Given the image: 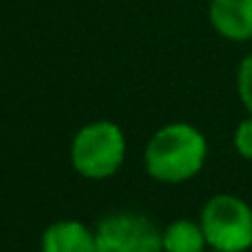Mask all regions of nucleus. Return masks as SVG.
I'll list each match as a JSON object with an SVG mask.
<instances>
[{
	"mask_svg": "<svg viewBox=\"0 0 252 252\" xmlns=\"http://www.w3.org/2000/svg\"><path fill=\"white\" fill-rule=\"evenodd\" d=\"M208 161V139L188 121L166 124L146 141L144 168L149 178L166 186L193 181Z\"/></svg>",
	"mask_w": 252,
	"mask_h": 252,
	"instance_id": "nucleus-1",
	"label": "nucleus"
},
{
	"mask_svg": "<svg viewBox=\"0 0 252 252\" xmlns=\"http://www.w3.org/2000/svg\"><path fill=\"white\" fill-rule=\"evenodd\" d=\"M126 134L119 124L96 119L84 124L69 144V163L87 181H106L116 176L126 161Z\"/></svg>",
	"mask_w": 252,
	"mask_h": 252,
	"instance_id": "nucleus-2",
	"label": "nucleus"
},
{
	"mask_svg": "<svg viewBox=\"0 0 252 252\" xmlns=\"http://www.w3.org/2000/svg\"><path fill=\"white\" fill-rule=\"evenodd\" d=\"M208 247L218 252H247L252 247V205L235 193H215L198 218Z\"/></svg>",
	"mask_w": 252,
	"mask_h": 252,
	"instance_id": "nucleus-3",
	"label": "nucleus"
},
{
	"mask_svg": "<svg viewBox=\"0 0 252 252\" xmlns=\"http://www.w3.org/2000/svg\"><path fill=\"white\" fill-rule=\"evenodd\" d=\"M96 252H163L161 227L139 210L104 215L96 227Z\"/></svg>",
	"mask_w": 252,
	"mask_h": 252,
	"instance_id": "nucleus-4",
	"label": "nucleus"
},
{
	"mask_svg": "<svg viewBox=\"0 0 252 252\" xmlns=\"http://www.w3.org/2000/svg\"><path fill=\"white\" fill-rule=\"evenodd\" d=\"M208 20L222 40L250 42L252 40V0H210Z\"/></svg>",
	"mask_w": 252,
	"mask_h": 252,
	"instance_id": "nucleus-5",
	"label": "nucleus"
},
{
	"mask_svg": "<svg viewBox=\"0 0 252 252\" xmlns=\"http://www.w3.org/2000/svg\"><path fill=\"white\" fill-rule=\"evenodd\" d=\"M40 247L42 252H96V235L82 220H57L45 227Z\"/></svg>",
	"mask_w": 252,
	"mask_h": 252,
	"instance_id": "nucleus-6",
	"label": "nucleus"
},
{
	"mask_svg": "<svg viewBox=\"0 0 252 252\" xmlns=\"http://www.w3.org/2000/svg\"><path fill=\"white\" fill-rule=\"evenodd\" d=\"M163 252H208V240L198 220L178 218L161 230Z\"/></svg>",
	"mask_w": 252,
	"mask_h": 252,
	"instance_id": "nucleus-7",
	"label": "nucleus"
},
{
	"mask_svg": "<svg viewBox=\"0 0 252 252\" xmlns=\"http://www.w3.org/2000/svg\"><path fill=\"white\" fill-rule=\"evenodd\" d=\"M235 84H237V96H240L245 111L252 116V52L240 62V67H237V77H235Z\"/></svg>",
	"mask_w": 252,
	"mask_h": 252,
	"instance_id": "nucleus-8",
	"label": "nucleus"
},
{
	"mask_svg": "<svg viewBox=\"0 0 252 252\" xmlns=\"http://www.w3.org/2000/svg\"><path fill=\"white\" fill-rule=\"evenodd\" d=\"M232 146H235V151L240 154V158L252 161V116H250V114L235 126Z\"/></svg>",
	"mask_w": 252,
	"mask_h": 252,
	"instance_id": "nucleus-9",
	"label": "nucleus"
},
{
	"mask_svg": "<svg viewBox=\"0 0 252 252\" xmlns=\"http://www.w3.org/2000/svg\"><path fill=\"white\" fill-rule=\"evenodd\" d=\"M208 252H218V250H208Z\"/></svg>",
	"mask_w": 252,
	"mask_h": 252,
	"instance_id": "nucleus-10",
	"label": "nucleus"
}]
</instances>
